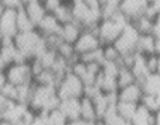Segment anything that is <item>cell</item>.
I'll return each instance as SVG.
<instances>
[{
	"mask_svg": "<svg viewBox=\"0 0 160 125\" xmlns=\"http://www.w3.org/2000/svg\"><path fill=\"white\" fill-rule=\"evenodd\" d=\"M61 99L57 94L56 85H37L34 82L33 94L29 101V107L37 114H48L59 107Z\"/></svg>",
	"mask_w": 160,
	"mask_h": 125,
	"instance_id": "1",
	"label": "cell"
},
{
	"mask_svg": "<svg viewBox=\"0 0 160 125\" xmlns=\"http://www.w3.org/2000/svg\"><path fill=\"white\" fill-rule=\"evenodd\" d=\"M14 43L15 47L27 57L29 62L39 57L47 48H49L46 38L37 29L18 33L14 38Z\"/></svg>",
	"mask_w": 160,
	"mask_h": 125,
	"instance_id": "2",
	"label": "cell"
},
{
	"mask_svg": "<svg viewBox=\"0 0 160 125\" xmlns=\"http://www.w3.org/2000/svg\"><path fill=\"white\" fill-rule=\"evenodd\" d=\"M128 23L130 22L120 10L113 17L102 19L97 27V35L102 46L113 44Z\"/></svg>",
	"mask_w": 160,
	"mask_h": 125,
	"instance_id": "3",
	"label": "cell"
},
{
	"mask_svg": "<svg viewBox=\"0 0 160 125\" xmlns=\"http://www.w3.org/2000/svg\"><path fill=\"white\" fill-rule=\"evenodd\" d=\"M57 94L61 100L71 99V97L81 99L82 96H85V83L78 76H76L69 71L58 82Z\"/></svg>",
	"mask_w": 160,
	"mask_h": 125,
	"instance_id": "4",
	"label": "cell"
},
{
	"mask_svg": "<svg viewBox=\"0 0 160 125\" xmlns=\"http://www.w3.org/2000/svg\"><path fill=\"white\" fill-rule=\"evenodd\" d=\"M140 35L141 34L139 33V30L136 29V27L131 22L125 25V28L122 29L120 37L113 43V46L116 47L118 53L121 55V57L134 55L138 52V43H139Z\"/></svg>",
	"mask_w": 160,
	"mask_h": 125,
	"instance_id": "5",
	"label": "cell"
},
{
	"mask_svg": "<svg viewBox=\"0 0 160 125\" xmlns=\"http://www.w3.org/2000/svg\"><path fill=\"white\" fill-rule=\"evenodd\" d=\"M8 82L15 86L27 85V83L34 82L33 72L30 68V62L25 63H12L5 70Z\"/></svg>",
	"mask_w": 160,
	"mask_h": 125,
	"instance_id": "6",
	"label": "cell"
},
{
	"mask_svg": "<svg viewBox=\"0 0 160 125\" xmlns=\"http://www.w3.org/2000/svg\"><path fill=\"white\" fill-rule=\"evenodd\" d=\"M76 53L78 56H82L85 53L92 52L95 49H98L102 47V43L97 35L96 30H90V29H83L77 42L73 44Z\"/></svg>",
	"mask_w": 160,
	"mask_h": 125,
	"instance_id": "7",
	"label": "cell"
},
{
	"mask_svg": "<svg viewBox=\"0 0 160 125\" xmlns=\"http://www.w3.org/2000/svg\"><path fill=\"white\" fill-rule=\"evenodd\" d=\"M149 3L146 0H122L120 3L118 10L121 12L129 22H135L145 14Z\"/></svg>",
	"mask_w": 160,
	"mask_h": 125,
	"instance_id": "8",
	"label": "cell"
},
{
	"mask_svg": "<svg viewBox=\"0 0 160 125\" xmlns=\"http://www.w3.org/2000/svg\"><path fill=\"white\" fill-rule=\"evenodd\" d=\"M17 9L7 8L5 12L0 15V33L5 38H15L19 33L17 24Z\"/></svg>",
	"mask_w": 160,
	"mask_h": 125,
	"instance_id": "9",
	"label": "cell"
},
{
	"mask_svg": "<svg viewBox=\"0 0 160 125\" xmlns=\"http://www.w3.org/2000/svg\"><path fill=\"white\" fill-rule=\"evenodd\" d=\"M28 109H29V106L25 104H20L17 101H9V104L2 112L0 117L7 121H10L14 125H18V124L23 122L24 115L28 111Z\"/></svg>",
	"mask_w": 160,
	"mask_h": 125,
	"instance_id": "10",
	"label": "cell"
},
{
	"mask_svg": "<svg viewBox=\"0 0 160 125\" xmlns=\"http://www.w3.org/2000/svg\"><path fill=\"white\" fill-rule=\"evenodd\" d=\"M61 28H62V24L58 22V19L52 13H47L46 17L35 27V29L44 38H48L52 35H59Z\"/></svg>",
	"mask_w": 160,
	"mask_h": 125,
	"instance_id": "11",
	"label": "cell"
},
{
	"mask_svg": "<svg viewBox=\"0 0 160 125\" xmlns=\"http://www.w3.org/2000/svg\"><path fill=\"white\" fill-rule=\"evenodd\" d=\"M142 90L140 83L134 82L129 86H125L117 91V99L118 101H125V102H132V104H140L142 97Z\"/></svg>",
	"mask_w": 160,
	"mask_h": 125,
	"instance_id": "12",
	"label": "cell"
},
{
	"mask_svg": "<svg viewBox=\"0 0 160 125\" xmlns=\"http://www.w3.org/2000/svg\"><path fill=\"white\" fill-rule=\"evenodd\" d=\"M59 111L67 117V120H76L81 117V99H63L59 104Z\"/></svg>",
	"mask_w": 160,
	"mask_h": 125,
	"instance_id": "13",
	"label": "cell"
},
{
	"mask_svg": "<svg viewBox=\"0 0 160 125\" xmlns=\"http://www.w3.org/2000/svg\"><path fill=\"white\" fill-rule=\"evenodd\" d=\"M83 28L79 25L77 22L72 20V22H68L66 24H62V28H61V38L63 42H67V43H71V44H74L77 39L81 35Z\"/></svg>",
	"mask_w": 160,
	"mask_h": 125,
	"instance_id": "14",
	"label": "cell"
},
{
	"mask_svg": "<svg viewBox=\"0 0 160 125\" xmlns=\"http://www.w3.org/2000/svg\"><path fill=\"white\" fill-rule=\"evenodd\" d=\"M131 71L135 76V80L136 82H141L149 73H151L148 68V60H146V56L136 52L135 53V57H134V62L131 65Z\"/></svg>",
	"mask_w": 160,
	"mask_h": 125,
	"instance_id": "15",
	"label": "cell"
},
{
	"mask_svg": "<svg viewBox=\"0 0 160 125\" xmlns=\"http://www.w3.org/2000/svg\"><path fill=\"white\" fill-rule=\"evenodd\" d=\"M23 7H24V9H25V12H27V14L29 17V19L33 22V24L35 27L38 25V23L41 22L46 17V14H47V10H46V8H44V5L42 3V0H38V2H32V3H29L27 5H23Z\"/></svg>",
	"mask_w": 160,
	"mask_h": 125,
	"instance_id": "16",
	"label": "cell"
},
{
	"mask_svg": "<svg viewBox=\"0 0 160 125\" xmlns=\"http://www.w3.org/2000/svg\"><path fill=\"white\" fill-rule=\"evenodd\" d=\"M140 86L144 95H156L160 91V75L156 72L149 73L140 82Z\"/></svg>",
	"mask_w": 160,
	"mask_h": 125,
	"instance_id": "17",
	"label": "cell"
},
{
	"mask_svg": "<svg viewBox=\"0 0 160 125\" xmlns=\"http://www.w3.org/2000/svg\"><path fill=\"white\" fill-rule=\"evenodd\" d=\"M131 125H155V112L139 104L138 110L131 120Z\"/></svg>",
	"mask_w": 160,
	"mask_h": 125,
	"instance_id": "18",
	"label": "cell"
},
{
	"mask_svg": "<svg viewBox=\"0 0 160 125\" xmlns=\"http://www.w3.org/2000/svg\"><path fill=\"white\" fill-rule=\"evenodd\" d=\"M81 119H83L87 122L98 120L95 104H93L92 99L88 97V96H82L81 97Z\"/></svg>",
	"mask_w": 160,
	"mask_h": 125,
	"instance_id": "19",
	"label": "cell"
},
{
	"mask_svg": "<svg viewBox=\"0 0 160 125\" xmlns=\"http://www.w3.org/2000/svg\"><path fill=\"white\" fill-rule=\"evenodd\" d=\"M105 125H126L130 121H126L124 117H121V115L118 114L116 104H112L106 112L103 114V116L100 119Z\"/></svg>",
	"mask_w": 160,
	"mask_h": 125,
	"instance_id": "20",
	"label": "cell"
},
{
	"mask_svg": "<svg viewBox=\"0 0 160 125\" xmlns=\"http://www.w3.org/2000/svg\"><path fill=\"white\" fill-rule=\"evenodd\" d=\"M138 52L144 56L155 55V37L152 34H141L139 43H138Z\"/></svg>",
	"mask_w": 160,
	"mask_h": 125,
	"instance_id": "21",
	"label": "cell"
},
{
	"mask_svg": "<svg viewBox=\"0 0 160 125\" xmlns=\"http://www.w3.org/2000/svg\"><path fill=\"white\" fill-rule=\"evenodd\" d=\"M17 24H18V30L19 33H23V32H29V30H34L35 29V25L33 24V22L29 19L24 7H19L17 9Z\"/></svg>",
	"mask_w": 160,
	"mask_h": 125,
	"instance_id": "22",
	"label": "cell"
},
{
	"mask_svg": "<svg viewBox=\"0 0 160 125\" xmlns=\"http://www.w3.org/2000/svg\"><path fill=\"white\" fill-rule=\"evenodd\" d=\"M53 14H54V17L58 19V22L61 24H66L68 22H72L73 20V15H72V4H71V2L64 0Z\"/></svg>",
	"mask_w": 160,
	"mask_h": 125,
	"instance_id": "23",
	"label": "cell"
},
{
	"mask_svg": "<svg viewBox=\"0 0 160 125\" xmlns=\"http://www.w3.org/2000/svg\"><path fill=\"white\" fill-rule=\"evenodd\" d=\"M138 106H139V104L125 102V101H117V104H116L118 114L121 115V117H124L126 121H130V122L138 110Z\"/></svg>",
	"mask_w": 160,
	"mask_h": 125,
	"instance_id": "24",
	"label": "cell"
},
{
	"mask_svg": "<svg viewBox=\"0 0 160 125\" xmlns=\"http://www.w3.org/2000/svg\"><path fill=\"white\" fill-rule=\"evenodd\" d=\"M136 82L135 80V76L131 71V68L129 67H125V66H121L120 67V71H118V76H117V85H118V90L122 89L125 86H129L131 83Z\"/></svg>",
	"mask_w": 160,
	"mask_h": 125,
	"instance_id": "25",
	"label": "cell"
},
{
	"mask_svg": "<svg viewBox=\"0 0 160 125\" xmlns=\"http://www.w3.org/2000/svg\"><path fill=\"white\" fill-rule=\"evenodd\" d=\"M39 61H41L42 66L44 70H52V67L54 66L57 58H58V53L56 49L53 48H47L41 56L37 57Z\"/></svg>",
	"mask_w": 160,
	"mask_h": 125,
	"instance_id": "26",
	"label": "cell"
},
{
	"mask_svg": "<svg viewBox=\"0 0 160 125\" xmlns=\"http://www.w3.org/2000/svg\"><path fill=\"white\" fill-rule=\"evenodd\" d=\"M131 23L136 27V29L139 30L140 34H151V32H152V19L148 18L146 15H142Z\"/></svg>",
	"mask_w": 160,
	"mask_h": 125,
	"instance_id": "27",
	"label": "cell"
},
{
	"mask_svg": "<svg viewBox=\"0 0 160 125\" xmlns=\"http://www.w3.org/2000/svg\"><path fill=\"white\" fill-rule=\"evenodd\" d=\"M79 60H81L82 62H85V63H93V62H96V63H101L102 65L103 61H105V58H103V49L101 47V48L95 49L92 52L85 53L82 56H79Z\"/></svg>",
	"mask_w": 160,
	"mask_h": 125,
	"instance_id": "28",
	"label": "cell"
},
{
	"mask_svg": "<svg viewBox=\"0 0 160 125\" xmlns=\"http://www.w3.org/2000/svg\"><path fill=\"white\" fill-rule=\"evenodd\" d=\"M47 122H48V125H67L68 120L59 111V109H56L47 114Z\"/></svg>",
	"mask_w": 160,
	"mask_h": 125,
	"instance_id": "29",
	"label": "cell"
},
{
	"mask_svg": "<svg viewBox=\"0 0 160 125\" xmlns=\"http://www.w3.org/2000/svg\"><path fill=\"white\" fill-rule=\"evenodd\" d=\"M103 49V58L105 61H110V62H118L121 60V55L118 53V51L116 49V47L113 44H106L102 46Z\"/></svg>",
	"mask_w": 160,
	"mask_h": 125,
	"instance_id": "30",
	"label": "cell"
},
{
	"mask_svg": "<svg viewBox=\"0 0 160 125\" xmlns=\"http://www.w3.org/2000/svg\"><path fill=\"white\" fill-rule=\"evenodd\" d=\"M140 105H142L144 107H146L151 112H156L160 109L159 102H158L155 95H142L141 101H140Z\"/></svg>",
	"mask_w": 160,
	"mask_h": 125,
	"instance_id": "31",
	"label": "cell"
},
{
	"mask_svg": "<svg viewBox=\"0 0 160 125\" xmlns=\"http://www.w3.org/2000/svg\"><path fill=\"white\" fill-rule=\"evenodd\" d=\"M0 91L9 101H18V87L15 85H12L8 82Z\"/></svg>",
	"mask_w": 160,
	"mask_h": 125,
	"instance_id": "32",
	"label": "cell"
},
{
	"mask_svg": "<svg viewBox=\"0 0 160 125\" xmlns=\"http://www.w3.org/2000/svg\"><path fill=\"white\" fill-rule=\"evenodd\" d=\"M63 2H64V0H42V3H43V5H44L47 13H52V14L58 9V7H59Z\"/></svg>",
	"mask_w": 160,
	"mask_h": 125,
	"instance_id": "33",
	"label": "cell"
},
{
	"mask_svg": "<svg viewBox=\"0 0 160 125\" xmlns=\"http://www.w3.org/2000/svg\"><path fill=\"white\" fill-rule=\"evenodd\" d=\"M28 125H48V122H47V114H44V112L37 114L35 117L33 119V121L29 122Z\"/></svg>",
	"mask_w": 160,
	"mask_h": 125,
	"instance_id": "34",
	"label": "cell"
},
{
	"mask_svg": "<svg viewBox=\"0 0 160 125\" xmlns=\"http://www.w3.org/2000/svg\"><path fill=\"white\" fill-rule=\"evenodd\" d=\"M148 60V68L150 72H156V65H158V56L156 55H150L146 56Z\"/></svg>",
	"mask_w": 160,
	"mask_h": 125,
	"instance_id": "35",
	"label": "cell"
},
{
	"mask_svg": "<svg viewBox=\"0 0 160 125\" xmlns=\"http://www.w3.org/2000/svg\"><path fill=\"white\" fill-rule=\"evenodd\" d=\"M151 34L155 38H159L160 37V13L152 20V32H151Z\"/></svg>",
	"mask_w": 160,
	"mask_h": 125,
	"instance_id": "36",
	"label": "cell"
},
{
	"mask_svg": "<svg viewBox=\"0 0 160 125\" xmlns=\"http://www.w3.org/2000/svg\"><path fill=\"white\" fill-rule=\"evenodd\" d=\"M7 8H14L18 9L19 7H22V2L20 0H0Z\"/></svg>",
	"mask_w": 160,
	"mask_h": 125,
	"instance_id": "37",
	"label": "cell"
},
{
	"mask_svg": "<svg viewBox=\"0 0 160 125\" xmlns=\"http://www.w3.org/2000/svg\"><path fill=\"white\" fill-rule=\"evenodd\" d=\"M9 104V100L2 94V91H0V115H2V112L4 111V109L7 107V105ZM2 119V117H0Z\"/></svg>",
	"mask_w": 160,
	"mask_h": 125,
	"instance_id": "38",
	"label": "cell"
},
{
	"mask_svg": "<svg viewBox=\"0 0 160 125\" xmlns=\"http://www.w3.org/2000/svg\"><path fill=\"white\" fill-rule=\"evenodd\" d=\"M7 83H8V77H7L5 71H0V90H2Z\"/></svg>",
	"mask_w": 160,
	"mask_h": 125,
	"instance_id": "39",
	"label": "cell"
},
{
	"mask_svg": "<svg viewBox=\"0 0 160 125\" xmlns=\"http://www.w3.org/2000/svg\"><path fill=\"white\" fill-rule=\"evenodd\" d=\"M67 125H88V122L79 117V119H76V120H69L67 122Z\"/></svg>",
	"mask_w": 160,
	"mask_h": 125,
	"instance_id": "40",
	"label": "cell"
},
{
	"mask_svg": "<svg viewBox=\"0 0 160 125\" xmlns=\"http://www.w3.org/2000/svg\"><path fill=\"white\" fill-rule=\"evenodd\" d=\"M155 55L160 56V37L155 38Z\"/></svg>",
	"mask_w": 160,
	"mask_h": 125,
	"instance_id": "41",
	"label": "cell"
},
{
	"mask_svg": "<svg viewBox=\"0 0 160 125\" xmlns=\"http://www.w3.org/2000/svg\"><path fill=\"white\" fill-rule=\"evenodd\" d=\"M7 67H8V65L4 62L3 57L0 56V71H5V70H7Z\"/></svg>",
	"mask_w": 160,
	"mask_h": 125,
	"instance_id": "42",
	"label": "cell"
},
{
	"mask_svg": "<svg viewBox=\"0 0 160 125\" xmlns=\"http://www.w3.org/2000/svg\"><path fill=\"white\" fill-rule=\"evenodd\" d=\"M155 125H160V109L155 112Z\"/></svg>",
	"mask_w": 160,
	"mask_h": 125,
	"instance_id": "43",
	"label": "cell"
},
{
	"mask_svg": "<svg viewBox=\"0 0 160 125\" xmlns=\"http://www.w3.org/2000/svg\"><path fill=\"white\" fill-rule=\"evenodd\" d=\"M0 125H14V124H12L10 121H7L4 119H0Z\"/></svg>",
	"mask_w": 160,
	"mask_h": 125,
	"instance_id": "44",
	"label": "cell"
},
{
	"mask_svg": "<svg viewBox=\"0 0 160 125\" xmlns=\"http://www.w3.org/2000/svg\"><path fill=\"white\" fill-rule=\"evenodd\" d=\"M5 9H7V7H5V5H4L2 2H0V15H2V14L5 12Z\"/></svg>",
	"mask_w": 160,
	"mask_h": 125,
	"instance_id": "45",
	"label": "cell"
},
{
	"mask_svg": "<svg viewBox=\"0 0 160 125\" xmlns=\"http://www.w3.org/2000/svg\"><path fill=\"white\" fill-rule=\"evenodd\" d=\"M156 73L160 75V56H158V65H156Z\"/></svg>",
	"mask_w": 160,
	"mask_h": 125,
	"instance_id": "46",
	"label": "cell"
},
{
	"mask_svg": "<svg viewBox=\"0 0 160 125\" xmlns=\"http://www.w3.org/2000/svg\"><path fill=\"white\" fill-rule=\"evenodd\" d=\"M20 2H22V5H27L32 2H38V0H20Z\"/></svg>",
	"mask_w": 160,
	"mask_h": 125,
	"instance_id": "47",
	"label": "cell"
},
{
	"mask_svg": "<svg viewBox=\"0 0 160 125\" xmlns=\"http://www.w3.org/2000/svg\"><path fill=\"white\" fill-rule=\"evenodd\" d=\"M155 97H156V100H158V102H159V106H160V91L155 95Z\"/></svg>",
	"mask_w": 160,
	"mask_h": 125,
	"instance_id": "48",
	"label": "cell"
},
{
	"mask_svg": "<svg viewBox=\"0 0 160 125\" xmlns=\"http://www.w3.org/2000/svg\"><path fill=\"white\" fill-rule=\"evenodd\" d=\"M97 2H98V3H100V4L102 5V7H103V5H105V4L107 3V0H97Z\"/></svg>",
	"mask_w": 160,
	"mask_h": 125,
	"instance_id": "49",
	"label": "cell"
},
{
	"mask_svg": "<svg viewBox=\"0 0 160 125\" xmlns=\"http://www.w3.org/2000/svg\"><path fill=\"white\" fill-rule=\"evenodd\" d=\"M3 39H4V37H3L2 33H0V47H2V44H3Z\"/></svg>",
	"mask_w": 160,
	"mask_h": 125,
	"instance_id": "50",
	"label": "cell"
},
{
	"mask_svg": "<svg viewBox=\"0 0 160 125\" xmlns=\"http://www.w3.org/2000/svg\"><path fill=\"white\" fill-rule=\"evenodd\" d=\"M96 125H105V124H103L101 120H97V124H96Z\"/></svg>",
	"mask_w": 160,
	"mask_h": 125,
	"instance_id": "51",
	"label": "cell"
},
{
	"mask_svg": "<svg viewBox=\"0 0 160 125\" xmlns=\"http://www.w3.org/2000/svg\"><path fill=\"white\" fill-rule=\"evenodd\" d=\"M97 124V121H91V122H88V125H96Z\"/></svg>",
	"mask_w": 160,
	"mask_h": 125,
	"instance_id": "52",
	"label": "cell"
},
{
	"mask_svg": "<svg viewBox=\"0 0 160 125\" xmlns=\"http://www.w3.org/2000/svg\"><path fill=\"white\" fill-rule=\"evenodd\" d=\"M18 125H24V124H18Z\"/></svg>",
	"mask_w": 160,
	"mask_h": 125,
	"instance_id": "53",
	"label": "cell"
}]
</instances>
